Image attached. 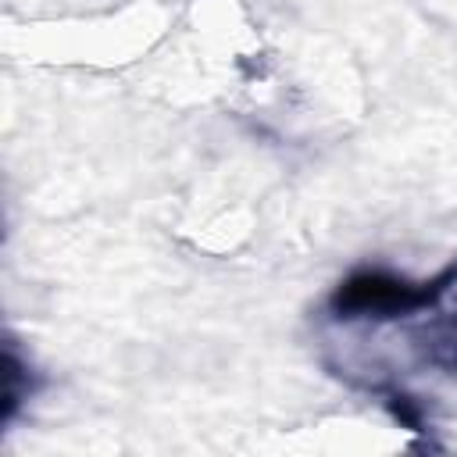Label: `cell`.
<instances>
[{"label": "cell", "mask_w": 457, "mask_h": 457, "mask_svg": "<svg viewBox=\"0 0 457 457\" xmlns=\"http://www.w3.org/2000/svg\"><path fill=\"white\" fill-rule=\"evenodd\" d=\"M453 271H446L443 278L428 282V286H411L403 278H393V275H382V271H357L353 278H346L332 300V307L339 314H378V318H389V314H403V311H414L428 300H436L443 293V282L450 278Z\"/></svg>", "instance_id": "obj_1"}]
</instances>
